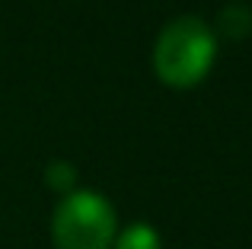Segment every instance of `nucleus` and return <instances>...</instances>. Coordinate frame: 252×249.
<instances>
[{
  "label": "nucleus",
  "mask_w": 252,
  "mask_h": 249,
  "mask_svg": "<svg viewBox=\"0 0 252 249\" xmlns=\"http://www.w3.org/2000/svg\"><path fill=\"white\" fill-rule=\"evenodd\" d=\"M217 35L201 16H179L163 26L154 45V70L166 87L189 90L211 74Z\"/></svg>",
  "instance_id": "f257e3e1"
},
{
  "label": "nucleus",
  "mask_w": 252,
  "mask_h": 249,
  "mask_svg": "<svg viewBox=\"0 0 252 249\" xmlns=\"http://www.w3.org/2000/svg\"><path fill=\"white\" fill-rule=\"evenodd\" d=\"M45 186L58 195L77 192V166L70 160H51L45 166Z\"/></svg>",
  "instance_id": "39448f33"
},
{
  "label": "nucleus",
  "mask_w": 252,
  "mask_h": 249,
  "mask_svg": "<svg viewBox=\"0 0 252 249\" xmlns=\"http://www.w3.org/2000/svg\"><path fill=\"white\" fill-rule=\"evenodd\" d=\"M214 35L223 38V42H243V38H249L252 35V10L246 3H227L217 13Z\"/></svg>",
  "instance_id": "7ed1b4c3"
},
{
  "label": "nucleus",
  "mask_w": 252,
  "mask_h": 249,
  "mask_svg": "<svg viewBox=\"0 0 252 249\" xmlns=\"http://www.w3.org/2000/svg\"><path fill=\"white\" fill-rule=\"evenodd\" d=\"M118 233L115 208L99 192L61 195L51 214V243L55 249H109Z\"/></svg>",
  "instance_id": "f03ea898"
},
{
  "label": "nucleus",
  "mask_w": 252,
  "mask_h": 249,
  "mask_svg": "<svg viewBox=\"0 0 252 249\" xmlns=\"http://www.w3.org/2000/svg\"><path fill=\"white\" fill-rule=\"evenodd\" d=\"M109 249H163V240L150 224H131L122 233H115Z\"/></svg>",
  "instance_id": "20e7f679"
}]
</instances>
